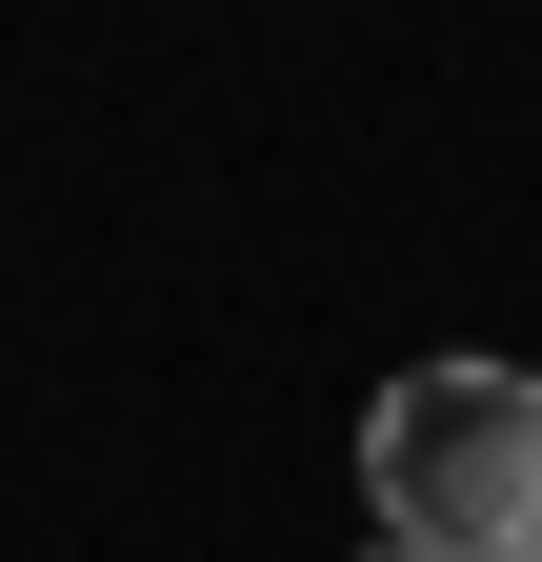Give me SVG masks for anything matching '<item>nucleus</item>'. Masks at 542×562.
<instances>
[{"label":"nucleus","instance_id":"obj_1","mask_svg":"<svg viewBox=\"0 0 542 562\" xmlns=\"http://www.w3.org/2000/svg\"><path fill=\"white\" fill-rule=\"evenodd\" d=\"M362 503L402 562H542V382L522 362H402L362 402Z\"/></svg>","mask_w":542,"mask_h":562},{"label":"nucleus","instance_id":"obj_2","mask_svg":"<svg viewBox=\"0 0 542 562\" xmlns=\"http://www.w3.org/2000/svg\"><path fill=\"white\" fill-rule=\"evenodd\" d=\"M382 562H402V542H382Z\"/></svg>","mask_w":542,"mask_h":562}]
</instances>
